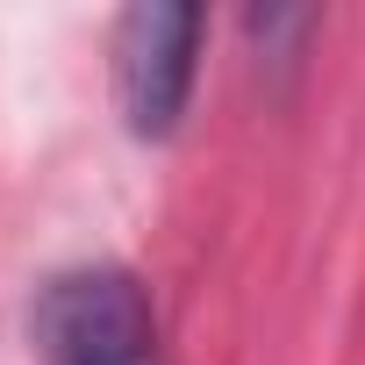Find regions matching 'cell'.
<instances>
[{
  "label": "cell",
  "mask_w": 365,
  "mask_h": 365,
  "mask_svg": "<svg viewBox=\"0 0 365 365\" xmlns=\"http://www.w3.org/2000/svg\"><path fill=\"white\" fill-rule=\"evenodd\" d=\"M36 365H158V315L129 265H65L29 308Z\"/></svg>",
  "instance_id": "obj_1"
},
{
  "label": "cell",
  "mask_w": 365,
  "mask_h": 365,
  "mask_svg": "<svg viewBox=\"0 0 365 365\" xmlns=\"http://www.w3.org/2000/svg\"><path fill=\"white\" fill-rule=\"evenodd\" d=\"M201 36H208V15L179 8V0H143L115 22V43H108L115 108L136 143H165L179 129L201 79Z\"/></svg>",
  "instance_id": "obj_2"
}]
</instances>
